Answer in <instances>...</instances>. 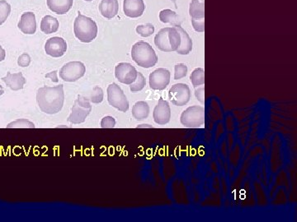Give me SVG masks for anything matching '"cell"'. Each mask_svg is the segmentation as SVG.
<instances>
[{
  "instance_id": "6da1fadb",
  "label": "cell",
  "mask_w": 297,
  "mask_h": 222,
  "mask_svg": "<svg viewBox=\"0 0 297 222\" xmlns=\"http://www.w3.org/2000/svg\"><path fill=\"white\" fill-rule=\"evenodd\" d=\"M37 101L42 112L48 114L59 113L64 106V86L60 84L54 87H41L37 91Z\"/></svg>"
},
{
  "instance_id": "7a4b0ae2",
  "label": "cell",
  "mask_w": 297,
  "mask_h": 222,
  "mask_svg": "<svg viewBox=\"0 0 297 222\" xmlns=\"http://www.w3.org/2000/svg\"><path fill=\"white\" fill-rule=\"evenodd\" d=\"M131 58L139 66L149 69L158 63V56L150 44L146 41L136 42L131 49Z\"/></svg>"
},
{
  "instance_id": "3957f363",
  "label": "cell",
  "mask_w": 297,
  "mask_h": 222,
  "mask_svg": "<svg viewBox=\"0 0 297 222\" xmlns=\"http://www.w3.org/2000/svg\"><path fill=\"white\" fill-rule=\"evenodd\" d=\"M74 36L80 41L90 43L98 36V26L92 18L79 12L74 20Z\"/></svg>"
},
{
  "instance_id": "277c9868",
  "label": "cell",
  "mask_w": 297,
  "mask_h": 222,
  "mask_svg": "<svg viewBox=\"0 0 297 222\" xmlns=\"http://www.w3.org/2000/svg\"><path fill=\"white\" fill-rule=\"evenodd\" d=\"M205 109L193 106L186 109L180 116V122L187 128H198L205 123Z\"/></svg>"
},
{
  "instance_id": "5b68a950",
  "label": "cell",
  "mask_w": 297,
  "mask_h": 222,
  "mask_svg": "<svg viewBox=\"0 0 297 222\" xmlns=\"http://www.w3.org/2000/svg\"><path fill=\"white\" fill-rule=\"evenodd\" d=\"M91 111L92 106L90 101L86 97L79 96L78 99H76V101H74L68 121L73 124L84 123Z\"/></svg>"
},
{
  "instance_id": "8992f818",
  "label": "cell",
  "mask_w": 297,
  "mask_h": 222,
  "mask_svg": "<svg viewBox=\"0 0 297 222\" xmlns=\"http://www.w3.org/2000/svg\"><path fill=\"white\" fill-rule=\"evenodd\" d=\"M107 101L110 106L121 112L128 111V100L121 87L116 83L110 84L107 87Z\"/></svg>"
},
{
  "instance_id": "52a82bcc",
  "label": "cell",
  "mask_w": 297,
  "mask_h": 222,
  "mask_svg": "<svg viewBox=\"0 0 297 222\" xmlns=\"http://www.w3.org/2000/svg\"><path fill=\"white\" fill-rule=\"evenodd\" d=\"M86 68L82 62H69L62 67L59 71V76L64 81L73 82L84 76Z\"/></svg>"
},
{
  "instance_id": "ba28073f",
  "label": "cell",
  "mask_w": 297,
  "mask_h": 222,
  "mask_svg": "<svg viewBox=\"0 0 297 222\" xmlns=\"http://www.w3.org/2000/svg\"><path fill=\"white\" fill-rule=\"evenodd\" d=\"M190 89L185 83L174 84L168 91L169 101L174 106H185L190 101Z\"/></svg>"
},
{
  "instance_id": "9c48e42d",
  "label": "cell",
  "mask_w": 297,
  "mask_h": 222,
  "mask_svg": "<svg viewBox=\"0 0 297 222\" xmlns=\"http://www.w3.org/2000/svg\"><path fill=\"white\" fill-rule=\"evenodd\" d=\"M138 72L132 64L120 63L115 68V76L121 83L131 85L136 81Z\"/></svg>"
},
{
  "instance_id": "30bf717a",
  "label": "cell",
  "mask_w": 297,
  "mask_h": 222,
  "mask_svg": "<svg viewBox=\"0 0 297 222\" xmlns=\"http://www.w3.org/2000/svg\"><path fill=\"white\" fill-rule=\"evenodd\" d=\"M148 82L151 89L163 91L170 82V72L163 68L156 69L149 74Z\"/></svg>"
},
{
  "instance_id": "8fae6325",
  "label": "cell",
  "mask_w": 297,
  "mask_h": 222,
  "mask_svg": "<svg viewBox=\"0 0 297 222\" xmlns=\"http://www.w3.org/2000/svg\"><path fill=\"white\" fill-rule=\"evenodd\" d=\"M67 43L61 37H54L47 39L45 45V51L50 56L59 58L65 54Z\"/></svg>"
},
{
  "instance_id": "7c38bea8",
  "label": "cell",
  "mask_w": 297,
  "mask_h": 222,
  "mask_svg": "<svg viewBox=\"0 0 297 222\" xmlns=\"http://www.w3.org/2000/svg\"><path fill=\"white\" fill-rule=\"evenodd\" d=\"M153 121L159 125H164L170 121L171 110L168 101H164L163 98L158 100V104L153 110Z\"/></svg>"
},
{
  "instance_id": "4fadbf2b",
  "label": "cell",
  "mask_w": 297,
  "mask_h": 222,
  "mask_svg": "<svg viewBox=\"0 0 297 222\" xmlns=\"http://www.w3.org/2000/svg\"><path fill=\"white\" fill-rule=\"evenodd\" d=\"M146 5L143 0H124V13L131 18L140 17L143 15Z\"/></svg>"
},
{
  "instance_id": "5bb4252c",
  "label": "cell",
  "mask_w": 297,
  "mask_h": 222,
  "mask_svg": "<svg viewBox=\"0 0 297 222\" xmlns=\"http://www.w3.org/2000/svg\"><path fill=\"white\" fill-rule=\"evenodd\" d=\"M17 27L24 34H34L37 32V21L34 13L32 12L23 13L21 16Z\"/></svg>"
},
{
  "instance_id": "9a60e30c",
  "label": "cell",
  "mask_w": 297,
  "mask_h": 222,
  "mask_svg": "<svg viewBox=\"0 0 297 222\" xmlns=\"http://www.w3.org/2000/svg\"><path fill=\"white\" fill-rule=\"evenodd\" d=\"M101 14L106 19H112L116 17L119 11L117 0H101L99 5Z\"/></svg>"
},
{
  "instance_id": "2e32d148",
  "label": "cell",
  "mask_w": 297,
  "mask_h": 222,
  "mask_svg": "<svg viewBox=\"0 0 297 222\" xmlns=\"http://www.w3.org/2000/svg\"><path fill=\"white\" fill-rule=\"evenodd\" d=\"M2 80L4 81L7 87L15 91L22 90L26 83V79L22 76V73L11 74L8 72L7 76L2 77Z\"/></svg>"
},
{
  "instance_id": "e0dca14e",
  "label": "cell",
  "mask_w": 297,
  "mask_h": 222,
  "mask_svg": "<svg viewBox=\"0 0 297 222\" xmlns=\"http://www.w3.org/2000/svg\"><path fill=\"white\" fill-rule=\"evenodd\" d=\"M74 0H47L49 9L56 14H65L71 9Z\"/></svg>"
},
{
  "instance_id": "ac0fdd59",
  "label": "cell",
  "mask_w": 297,
  "mask_h": 222,
  "mask_svg": "<svg viewBox=\"0 0 297 222\" xmlns=\"http://www.w3.org/2000/svg\"><path fill=\"white\" fill-rule=\"evenodd\" d=\"M178 30L181 36L180 46L177 50V53L182 55H187L193 50V40L191 39L189 35L187 33L185 30L181 27L180 25L173 26Z\"/></svg>"
},
{
  "instance_id": "d6986e66",
  "label": "cell",
  "mask_w": 297,
  "mask_h": 222,
  "mask_svg": "<svg viewBox=\"0 0 297 222\" xmlns=\"http://www.w3.org/2000/svg\"><path fill=\"white\" fill-rule=\"evenodd\" d=\"M168 32H169V27H164L163 29H161L154 37V44L161 51L172 52L170 42L168 38Z\"/></svg>"
},
{
  "instance_id": "ffe728a7",
  "label": "cell",
  "mask_w": 297,
  "mask_h": 222,
  "mask_svg": "<svg viewBox=\"0 0 297 222\" xmlns=\"http://www.w3.org/2000/svg\"><path fill=\"white\" fill-rule=\"evenodd\" d=\"M59 27L58 20L50 15L45 16L41 22V31L46 34H51L56 32L59 29Z\"/></svg>"
},
{
  "instance_id": "44dd1931",
  "label": "cell",
  "mask_w": 297,
  "mask_h": 222,
  "mask_svg": "<svg viewBox=\"0 0 297 222\" xmlns=\"http://www.w3.org/2000/svg\"><path fill=\"white\" fill-rule=\"evenodd\" d=\"M149 106L146 101H138L132 107V115L136 120H143L148 118Z\"/></svg>"
},
{
  "instance_id": "7402d4cb",
  "label": "cell",
  "mask_w": 297,
  "mask_h": 222,
  "mask_svg": "<svg viewBox=\"0 0 297 222\" xmlns=\"http://www.w3.org/2000/svg\"><path fill=\"white\" fill-rule=\"evenodd\" d=\"M189 15L191 18H205V3L200 0H192Z\"/></svg>"
},
{
  "instance_id": "603a6c76",
  "label": "cell",
  "mask_w": 297,
  "mask_h": 222,
  "mask_svg": "<svg viewBox=\"0 0 297 222\" xmlns=\"http://www.w3.org/2000/svg\"><path fill=\"white\" fill-rule=\"evenodd\" d=\"M159 20L163 23H170L173 26L181 25V20L174 11L171 9H163L159 12Z\"/></svg>"
},
{
  "instance_id": "cb8c5ba5",
  "label": "cell",
  "mask_w": 297,
  "mask_h": 222,
  "mask_svg": "<svg viewBox=\"0 0 297 222\" xmlns=\"http://www.w3.org/2000/svg\"><path fill=\"white\" fill-rule=\"evenodd\" d=\"M190 81L193 87L197 88L199 86L205 84V71L201 68H198L193 70L190 75Z\"/></svg>"
},
{
  "instance_id": "d4e9b609",
  "label": "cell",
  "mask_w": 297,
  "mask_h": 222,
  "mask_svg": "<svg viewBox=\"0 0 297 222\" xmlns=\"http://www.w3.org/2000/svg\"><path fill=\"white\" fill-rule=\"evenodd\" d=\"M168 38H169L172 52L177 51L179 46H180L181 36L175 27H169Z\"/></svg>"
},
{
  "instance_id": "484cf974",
  "label": "cell",
  "mask_w": 297,
  "mask_h": 222,
  "mask_svg": "<svg viewBox=\"0 0 297 222\" xmlns=\"http://www.w3.org/2000/svg\"><path fill=\"white\" fill-rule=\"evenodd\" d=\"M146 84V78H145L143 74H141V73H138L136 81L130 85V90L132 92H138V91H141L145 87Z\"/></svg>"
},
{
  "instance_id": "4316f807",
  "label": "cell",
  "mask_w": 297,
  "mask_h": 222,
  "mask_svg": "<svg viewBox=\"0 0 297 222\" xmlns=\"http://www.w3.org/2000/svg\"><path fill=\"white\" fill-rule=\"evenodd\" d=\"M11 12V6L5 0H0V26L4 23Z\"/></svg>"
},
{
  "instance_id": "83f0119b",
  "label": "cell",
  "mask_w": 297,
  "mask_h": 222,
  "mask_svg": "<svg viewBox=\"0 0 297 222\" xmlns=\"http://www.w3.org/2000/svg\"><path fill=\"white\" fill-rule=\"evenodd\" d=\"M136 31L141 37H148L154 33V27L151 23H147L146 25H139L136 27Z\"/></svg>"
},
{
  "instance_id": "f1b7e54d",
  "label": "cell",
  "mask_w": 297,
  "mask_h": 222,
  "mask_svg": "<svg viewBox=\"0 0 297 222\" xmlns=\"http://www.w3.org/2000/svg\"><path fill=\"white\" fill-rule=\"evenodd\" d=\"M7 128H34V123H32L31 121L25 119V118H21L17 120L8 123L7 125Z\"/></svg>"
},
{
  "instance_id": "f546056e",
  "label": "cell",
  "mask_w": 297,
  "mask_h": 222,
  "mask_svg": "<svg viewBox=\"0 0 297 222\" xmlns=\"http://www.w3.org/2000/svg\"><path fill=\"white\" fill-rule=\"evenodd\" d=\"M90 102H93L94 104L101 103V101H103V91L101 87L99 86H95L93 89V92L89 97H86Z\"/></svg>"
},
{
  "instance_id": "4dcf8cb0",
  "label": "cell",
  "mask_w": 297,
  "mask_h": 222,
  "mask_svg": "<svg viewBox=\"0 0 297 222\" xmlns=\"http://www.w3.org/2000/svg\"><path fill=\"white\" fill-rule=\"evenodd\" d=\"M187 74H188V67L186 66V64H176L174 67V80H179L185 77Z\"/></svg>"
},
{
  "instance_id": "1f68e13d",
  "label": "cell",
  "mask_w": 297,
  "mask_h": 222,
  "mask_svg": "<svg viewBox=\"0 0 297 222\" xmlns=\"http://www.w3.org/2000/svg\"><path fill=\"white\" fill-rule=\"evenodd\" d=\"M192 24L196 32H205V18H192Z\"/></svg>"
},
{
  "instance_id": "d6a6232c",
  "label": "cell",
  "mask_w": 297,
  "mask_h": 222,
  "mask_svg": "<svg viewBox=\"0 0 297 222\" xmlns=\"http://www.w3.org/2000/svg\"><path fill=\"white\" fill-rule=\"evenodd\" d=\"M116 125V120L111 116H106L101 121V127L102 128H112Z\"/></svg>"
},
{
  "instance_id": "836d02e7",
  "label": "cell",
  "mask_w": 297,
  "mask_h": 222,
  "mask_svg": "<svg viewBox=\"0 0 297 222\" xmlns=\"http://www.w3.org/2000/svg\"><path fill=\"white\" fill-rule=\"evenodd\" d=\"M17 64L22 68L29 66V64H31V57H30L29 54H27V53H23V54H21L18 59H17Z\"/></svg>"
},
{
  "instance_id": "e575fe53",
  "label": "cell",
  "mask_w": 297,
  "mask_h": 222,
  "mask_svg": "<svg viewBox=\"0 0 297 222\" xmlns=\"http://www.w3.org/2000/svg\"><path fill=\"white\" fill-rule=\"evenodd\" d=\"M195 96L200 103L205 104V88L204 86L199 87L195 90Z\"/></svg>"
},
{
  "instance_id": "d590c367",
  "label": "cell",
  "mask_w": 297,
  "mask_h": 222,
  "mask_svg": "<svg viewBox=\"0 0 297 222\" xmlns=\"http://www.w3.org/2000/svg\"><path fill=\"white\" fill-rule=\"evenodd\" d=\"M46 77H48V78L50 79L52 81H54V82H58V77H57V72H50L49 74H47L46 75Z\"/></svg>"
},
{
  "instance_id": "8d00e7d4",
  "label": "cell",
  "mask_w": 297,
  "mask_h": 222,
  "mask_svg": "<svg viewBox=\"0 0 297 222\" xmlns=\"http://www.w3.org/2000/svg\"><path fill=\"white\" fill-rule=\"evenodd\" d=\"M6 56L4 49H2V47L0 45V62L3 61Z\"/></svg>"
},
{
  "instance_id": "74e56055",
  "label": "cell",
  "mask_w": 297,
  "mask_h": 222,
  "mask_svg": "<svg viewBox=\"0 0 297 222\" xmlns=\"http://www.w3.org/2000/svg\"><path fill=\"white\" fill-rule=\"evenodd\" d=\"M4 93V90L1 85H0V96H2V94Z\"/></svg>"
},
{
  "instance_id": "f35d334b",
  "label": "cell",
  "mask_w": 297,
  "mask_h": 222,
  "mask_svg": "<svg viewBox=\"0 0 297 222\" xmlns=\"http://www.w3.org/2000/svg\"><path fill=\"white\" fill-rule=\"evenodd\" d=\"M171 1H173V2H174V3H175L176 7H177V4H176V1H177V0H171Z\"/></svg>"
},
{
  "instance_id": "ab89813d",
  "label": "cell",
  "mask_w": 297,
  "mask_h": 222,
  "mask_svg": "<svg viewBox=\"0 0 297 222\" xmlns=\"http://www.w3.org/2000/svg\"><path fill=\"white\" fill-rule=\"evenodd\" d=\"M84 1H88V2H90V1H93V0H84Z\"/></svg>"
}]
</instances>
